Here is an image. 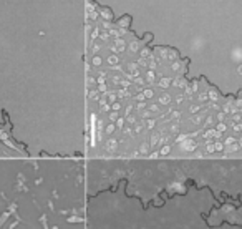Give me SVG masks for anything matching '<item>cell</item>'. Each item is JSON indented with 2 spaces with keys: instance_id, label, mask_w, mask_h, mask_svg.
<instances>
[{
  "instance_id": "obj_1",
  "label": "cell",
  "mask_w": 242,
  "mask_h": 229,
  "mask_svg": "<svg viewBox=\"0 0 242 229\" xmlns=\"http://www.w3.org/2000/svg\"><path fill=\"white\" fill-rule=\"evenodd\" d=\"M98 10H100V15L103 17L104 20H113V12H111L110 7H98Z\"/></svg>"
},
{
  "instance_id": "obj_2",
  "label": "cell",
  "mask_w": 242,
  "mask_h": 229,
  "mask_svg": "<svg viewBox=\"0 0 242 229\" xmlns=\"http://www.w3.org/2000/svg\"><path fill=\"white\" fill-rule=\"evenodd\" d=\"M118 27H123V29H126V27L131 25V15H128V13H124L123 17H120L118 19Z\"/></svg>"
},
{
  "instance_id": "obj_3",
  "label": "cell",
  "mask_w": 242,
  "mask_h": 229,
  "mask_svg": "<svg viewBox=\"0 0 242 229\" xmlns=\"http://www.w3.org/2000/svg\"><path fill=\"white\" fill-rule=\"evenodd\" d=\"M120 108H121V105H118V103H114V105H113V110H114V111H118Z\"/></svg>"
}]
</instances>
